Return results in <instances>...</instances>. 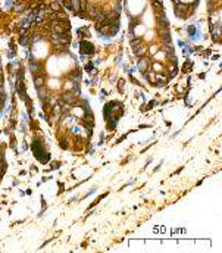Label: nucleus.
Wrapping results in <instances>:
<instances>
[{
	"label": "nucleus",
	"mask_w": 222,
	"mask_h": 253,
	"mask_svg": "<svg viewBox=\"0 0 222 253\" xmlns=\"http://www.w3.org/2000/svg\"><path fill=\"white\" fill-rule=\"evenodd\" d=\"M61 99H62L63 102H65V103L71 105V106L77 105V96H75V94L72 93V90H71V91H65V93L62 94Z\"/></svg>",
	"instance_id": "20e7f679"
},
{
	"label": "nucleus",
	"mask_w": 222,
	"mask_h": 253,
	"mask_svg": "<svg viewBox=\"0 0 222 253\" xmlns=\"http://www.w3.org/2000/svg\"><path fill=\"white\" fill-rule=\"evenodd\" d=\"M49 9H52L53 12H61L62 11V5H59L57 2H52L49 6Z\"/></svg>",
	"instance_id": "f8f14e48"
},
{
	"label": "nucleus",
	"mask_w": 222,
	"mask_h": 253,
	"mask_svg": "<svg viewBox=\"0 0 222 253\" xmlns=\"http://www.w3.org/2000/svg\"><path fill=\"white\" fill-rule=\"evenodd\" d=\"M27 3L25 2H18V3H15L13 5V12H16V13H21L22 11H25L27 9Z\"/></svg>",
	"instance_id": "6e6552de"
},
{
	"label": "nucleus",
	"mask_w": 222,
	"mask_h": 253,
	"mask_svg": "<svg viewBox=\"0 0 222 253\" xmlns=\"http://www.w3.org/2000/svg\"><path fill=\"white\" fill-rule=\"evenodd\" d=\"M140 44H143V40L140 38V37H135L134 40H131V41H129V46H131L133 49H135V47H137V46H140Z\"/></svg>",
	"instance_id": "ddd939ff"
},
{
	"label": "nucleus",
	"mask_w": 222,
	"mask_h": 253,
	"mask_svg": "<svg viewBox=\"0 0 222 253\" xmlns=\"http://www.w3.org/2000/svg\"><path fill=\"white\" fill-rule=\"evenodd\" d=\"M55 2H57L59 5H63V2H65V0H55Z\"/></svg>",
	"instance_id": "a878e982"
},
{
	"label": "nucleus",
	"mask_w": 222,
	"mask_h": 253,
	"mask_svg": "<svg viewBox=\"0 0 222 253\" xmlns=\"http://www.w3.org/2000/svg\"><path fill=\"white\" fill-rule=\"evenodd\" d=\"M31 149H33V152H34V156L39 159L41 163H47L50 160V153L46 152V149L43 147L41 141L33 140V143H31Z\"/></svg>",
	"instance_id": "f257e3e1"
},
{
	"label": "nucleus",
	"mask_w": 222,
	"mask_h": 253,
	"mask_svg": "<svg viewBox=\"0 0 222 253\" xmlns=\"http://www.w3.org/2000/svg\"><path fill=\"white\" fill-rule=\"evenodd\" d=\"M156 105H157V102H156V100H152V102H149V106H147V107H149V109H152V107H155Z\"/></svg>",
	"instance_id": "412c9836"
},
{
	"label": "nucleus",
	"mask_w": 222,
	"mask_h": 253,
	"mask_svg": "<svg viewBox=\"0 0 222 253\" xmlns=\"http://www.w3.org/2000/svg\"><path fill=\"white\" fill-rule=\"evenodd\" d=\"M152 65H153V69H155V72H156V74H159V72H165V69H163V66H162V63H159V62H153Z\"/></svg>",
	"instance_id": "4468645a"
},
{
	"label": "nucleus",
	"mask_w": 222,
	"mask_h": 253,
	"mask_svg": "<svg viewBox=\"0 0 222 253\" xmlns=\"http://www.w3.org/2000/svg\"><path fill=\"white\" fill-rule=\"evenodd\" d=\"M94 9H96V6L90 2V0H87V7H85V12L88 13V16L91 18L93 16V13H94Z\"/></svg>",
	"instance_id": "9b49d317"
},
{
	"label": "nucleus",
	"mask_w": 222,
	"mask_h": 253,
	"mask_svg": "<svg viewBox=\"0 0 222 253\" xmlns=\"http://www.w3.org/2000/svg\"><path fill=\"white\" fill-rule=\"evenodd\" d=\"M174 6H175V16L181 18V19H185L188 16V5H185L184 2H179Z\"/></svg>",
	"instance_id": "f03ea898"
},
{
	"label": "nucleus",
	"mask_w": 222,
	"mask_h": 253,
	"mask_svg": "<svg viewBox=\"0 0 222 253\" xmlns=\"http://www.w3.org/2000/svg\"><path fill=\"white\" fill-rule=\"evenodd\" d=\"M28 66H29V71L33 72V75H39V74L43 72V65H41L37 59H31Z\"/></svg>",
	"instance_id": "7ed1b4c3"
},
{
	"label": "nucleus",
	"mask_w": 222,
	"mask_h": 253,
	"mask_svg": "<svg viewBox=\"0 0 222 253\" xmlns=\"http://www.w3.org/2000/svg\"><path fill=\"white\" fill-rule=\"evenodd\" d=\"M59 144H61L62 149H68V138H62Z\"/></svg>",
	"instance_id": "6ab92c4d"
},
{
	"label": "nucleus",
	"mask_w": 222,
	"mask_h": 253,
	"mask_svg": "<svg viewBox=\"0 0 222 253\" xmlns=\"http://www.w3.org/2000/svg\"><path fill=\"white\" fill-rule=\"evenodd\" d=\"M87 7V0H79V12H85Z\"/></svg>",
	"instance_id": "a211bd4d"
},
{
	"label": "nucleus",
	"mask_w": 222,
	"mask_h": 253,
	"mask_svg": "<svg viewBox=\"0 0 222 253\" xmlns=\"http://www.w3.org/2000/svg\"><path fill=\"white\" fill-rule=\"evenodd\" d=\"M146 53H147V47H143V44H140V46H137L135 49H134V55L135 56H144Z\"/></svg>",
	"instance_id": "1a4fd4ad"
},
{
	"label": "nucleus",
	"mask_w": 222,
	"mask_h": 253,
	"mask_svg": "<svg viewBox=\"0 0 222 253\" xmlns=\"http://www.w3.org/2000/svg\"><path fill=\"white\" fill-rule=\"evenodd\" d=\"M135 37H137V35H135V34H134V33H131V34H129V35H128V38H129V41H131V40H134V38H135Z\"/></svg>",
	"instance_id": "b1692460"
},
{
	"label": "nucleus",
	"mask_w": 222,
	"mask_h": 253,
	"mask_svg": "<svg viewBox=\"0 0 222 253\" xmlns=\"http://www.w3.org/2000/svg\"><path fill=\"white\" fill-rule=\"evenodd\" d=\"M29 40H31V43H37L40 40H43V37H41L40 34H33V35L29 37Z\"/></svg>",
	"instance_id": "f3484780"
},
{
	"label": "nucleus",
	"mask_w": 222,
	"mask_h": 253,
	"mask_svg": "<svg viewBox=\"0 0 222 253\" xmlns=\"http://www.w3.org/2000/svg\"><path fill=\"white\" fill-rule=\"evenodd\" d=\"M0 85H3V75H0Z\"/></svg>",
	"instance_id": "bb28decb"
},
{
	"label": "nucleus",
	"mask_w": 222,
	"mask_h": 253,
	"mask_svg": "<svg viewBox=\"0 0 222 253\" xmlns=\"http://www.w3.org/2000/svg\"><path fill=\"white\" fill-rule=\"evenodd\" d=\"M37 91H39V97H40V100H41V103H46V100H49V97H50L49 90L46 88L44 85L37 88Z\"/></svg>",
	"instance_id": "423d86ee"
},
{
	"label": "nucleus",
	"mask_w": 222,
	"mask_h": 253,
	"mask_svg": "<svg viewBox=\"0 0 222 253\" xmlns=\"http://www.w3.org/2000/svg\"><path fill=\"white\" fill-rule=\"evenodd\" d=\"M71 5H72V9L75 12V15H77L79 12V0H71Z\"/></svg>",
	"instance_id": "2eb2a0df"
},
{
	"label": "nucleus",
	"mask_w": 222,
	"mask_h": 253,
	"mask_svg": "<svg viewBox=\"0 0 222 253\" xmlns=\"http://www.w3.org/2000/svg\"><path fill=\"white\" fill-rule=\"evenodd\" d=\"M91 18L94 19L96 22H103V21H105V11L100 9V7H96L94 13H93V16Z\"/></svg>",
	"instance_id": "39448f33"
},
{
	"label": "nucleus",
	"mask_w": 222,
	"mask_h": 253,
	"mask_svg": "<svg viewBox=\"0 0 222 253\" xmlns=\"http://www.w3.org/2000/svg\"><path fill=\"white\" fill-rule=\"evenodd\" d=\"M147 50H150L153 55H155V53H157V52H159V49H157V46H156V44H153V46H150V49H147Z\"/></svg>",
	"instance_id": "aec40b11"
},
{
	"label": "nucleus",
	"mask_w": 222,
	"mask_h": 253,
	"mask_svg": "<svg viewBox=\"0 0 222 253\" xmlns=\"http://www.w3.org/2000/svg\"><path fill=\"white\" fill-rule=\"evenodd\" d=\"M124 85H125V81H124V79H121V81H119V90H121V93L124 91Z\"/></svg>",
	"instance_id": "4be33fe9"
},
{
	"label": "nucleus",
	"mask_w": 222,
	"mask_h": 253,
	"mask_svg": "<svg viewBox=\"0 0 222 253\" xmlns=\"http://www.w3.org/2000/svg\"><path fill=\"white\" fill-rule=\"evenodd\" d=\"M44 85V75H34V87L35 88H40V87H43Z\"/></svg>",
	"instance_id": "0eeeda50"
},
{
	"label": "nucleus",
	"mask_w": 222,
	"mask_h": 253,
	"mask_svg": "<svg viewBox=\"0 0 222 253\" xmlns=\"http://www.w3.org/2000/svg\"><path fill=\"white\" fill-rule=\"evenodd\" d=\"M59 166H61V163H59V162H53V163H52V169H57Z\"/></svg>",
	"instance_id": "5701e85b"
},
{
	"label": "nucleus",
	"mask_w": 222,
	"mask_h": 253,
	"mask_svg": "<svg viewBox=\"0 0 222 253\" xmlns=\"http://www.w3.org/2000/svg\"><path fill=\"white\" fill-rule=\"evenodd\" d=\"M0 75H2V65H0Z\"/></svg>",
	"instance_id": "cd10ccee"
},
{
	"label": "nucleus",
	"mask_w": 222,
	"mask_h": 253,
	"mask_svg": "<svg viewBox=\"0 0 222 253\" xmlns=\"http://www.w3.org/2000/svg\"><path fill=\"white\" fill-rule=\"evenodd\" d=\"M5 93V88H3V85H0V94H3Z\"/></svg>",
	"instance_id": "393cba45"
},
{
	"label": "nucleus",
	"mask_w": 222,
	"mask_h": 253,
	"mask_svg": "<svg viewBox=\"0 0 222 253\" xmlns=\"http://www.w3.org/2000/svg\"><path fill=\"white\" fill-rule=\"evenodd\" d=\"M57 21H68V15H66V12H57Z\"/></svg>",
	"instance_id": "dca6fc26"
},
{
	"label": "nucleus",
	"mask_w": 222,
	"mask_h": 253,
	"mask_svg": "<svg viewBox=\"0 0 222 253\" xmlns=\"http://www.w3.org/2000/svg\"><path fill=\"white\" fill-rule=\"evenodd\" d=\"M152 6L157 12H163V3H162V0H152Z\"/></svg>",
	"instance_id": "9d476101"
}]
</instances>
